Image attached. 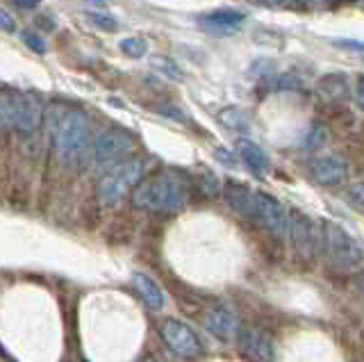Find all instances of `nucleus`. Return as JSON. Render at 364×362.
I'll use <instances>...</instances> for the list:
<instances>
[{
	"instance_id": "22",
	"label": "nucleus",
	"mask_w": 364,
	"mask_h": 362,
	"mask_svg": "<svg viewBox=\"0 0 364 362\" xmlns=\"http://www.w3.org/2000/svg\"><path fill=\"white\" fill-rule=\"evenodd\" d=\"M301 87L303 80L296 73H280L278 78L271 80V89H276V92H287V89H301Z\"/></svg>"
},
{
	"instance_id": "11",
	"label": "nucleus",
	"mask_w": 364,
	"mask_h": 362,
	"mask_svg": "<svg viewBox=\"0 0 364 362\" xmlns=\"http://www.w3.org/2000/svg\"><path fill=\"white\" fill-rule=\"evenodd\" d=\"M287 237H291L296 248L305 255H314L321 246V230L312 223L310 217H305L301 212H289Z\"/></svg>"
},
{
	"instance_id": "12",
	"label": "nucleus",
	"mask_w": 364,
	"mask_h": 362,
	"mask_svg": "<svg viewBox=\"0 0 364 362\" xmlns=\"http://www.w3.org/2000/svg\"><path fill=\"white\" fill-rule=\"evenodd\" d=\"M310 174L314 178V183L323 187H335L348 178V162L339 155H321L312 160Z\"/></svg>"
},
{
	"instance_id": "28",
	"label": "nucleus",
	"mask_w": 364,
	"mask_h": 362,
	"mask_svg": "<svg viewBox=\"0 0 364 362\" xmlns=\"http://www.w3.org/2000/svg\"><path fill=\"white\" fill-rule=\"evenodd\" d=\"M159 112H162L164 117L178 119V121H182V119H185V117H182V115H178V110H176L173 105H162V107H159Z\"/></svg>"
},
{
	"instance_id": "30",
	"label": "nucleus",
	"mask_w": 364,
	"mask_h": 362,
	"mask_svg": "<svg viewBox=\"0 0 364 362\" xmlns=\"http://www.w3.org/2000/svg\"><path fill=\"white\" fill-rule=\"evenodd\" d=\"M337 46H344V48H355L358 53H362V43L360 41H335Z\"/></svg>"
},
{
	"instance_id": "29",
	"label": "nucleus",
	"mask_w": 364,
	"mask_h": 362,
	"mask_svg": "<svg viewBox=\"0 0 364 362\" xmlns=\"http://www.w3.org/2000/svg\"><path fill=\"white\" fill-rule=\"evenodd\" d=\"M11 3L21 9H37L39 7V0H11Z\"/></svg>"
},
{
	"instance_id": "32",
	"label": "nucleus",
	"mask_w": 364,
	"mask_h": 362,
	"mask_svg": "<svg viewBox=\"0 0 364 362\" xmlns=\"http://www.w3.org/2000/svg\"><path fill=\"white\" fill-rule=\"evenodd\" d=\"M94 3H102V0H94Z\"/></svg>"
},
{
	"instance_id": "27",
	"label": "nucleus",
	"mask_w": 364,
	"mask_h": 362,
	"mask_svg": "<svg viewBox=\"0 0 364 362\" xmlns=\"http://www.w3.org/2000/svg\"><path fill=\"white\" fill-rule=\"evenodd\" d=\"M348 201L353 203V208H355V210H362L364 198H362V185H360V183H358V185H353V189L348 191Z\"/></svg>"
},
{
	"instance_id": "10",
	"label": "nucleus",
	"mask_w": 364,
	"mask_h": 362,
	"mask_svg": "<svg viewBox=\"0 0 364 362\" xmlns=\"http://www.w3.org/2000/svg\"><path fill=\"white\" fill-rule=\"evenodd\" d=\"M203 324L212 335L223 339V342H232V339L237 337V333L242 331V321H239L237 312L223 303L210 305V308L205 310Z\"/></svg>"
},
{
	"instance_id": "6",
	"label": "nucleus",
	"mask_w": 364,
	"mask_h": 362,
	"mask_svg": "<svg viewBox=\"0 0 364 362\" xmlns=\"http://www.w3.org/2000/svg\"><path fill=\"white\" fill-rule=\"evenodd\" d=\"M159 335H162L164 344L171 348V353H176L182 360L200 358L205 351V344L196 335V331H191V326H187L180 319H173V316H166V319L159 324Z\"/></svg>"
},
{
	"instance_id": "5",
	"label": "nucleus",
	"mask_w": 364,
	"mask_h": 362,
	"mask_svg": "<svg viewBox=\"0 0 364 362\" xmlns=\"http://www.w3.org/2000/svg\"><path fill=\"white\" fill-rule=\"evenodd\" d=\"M132 151V137L128 132H123L119 128L105 130L98 134V139L91 146V166L96 171H109L112 166L121 164L123 160H128Z\"/></svg>"
},
{
	"instance_id": "2",
	"label": "nucleus",
	"mask_w": 364,
	"mask_h": 362,
	"mask_svg": "<svg viewBox=\"0 0 364 362\" xmlns=\"http://www.w3.org/2000/svg\"><path fill=\"white\" fill-rule=\"evenodd\" d=\"M130 203L134 208L157 214H173L187 206V189L173 174H155L134 185Z\"/></svg>"
},
{
	"instance_id": "18",
	"label": "nucleus",
	"mask_w": 364,
	"mask_h": 362,
	"mask_svg": "<svg viewBox=\"0 0 364 362\" xmlns=\"http://www.w3.org/2000/svg\"><path fill=\"white\" fill-rule=\"evenodd\" d=\"M148 64L153 66V71H157L159 75H164L173 82H182V78H185L180 66L171 58H166V55H151V58H148Z\"/></svg>"
},
{
	"instance_id": "25",
	"label": "nucleus",
	"mask_w": 364,
	"mask_h": 362,
	"mask_svg": "<svg viewBox=\"0 0 364 362\" xmlns=\"http://www.w3.org/2000/svg\"><path fill=\"white\" fill-rule=\"evenodd\" d=\"M21 37H23V41H26V46L30 50L39 53V55L46 53V41H43V37L37 35V32H21Z\"/></svg>"
},
{
	"instance_id": "3",
	"label": "nucleus",
	"mask_w": 364,
	"mask_h": 362,
	"mask_svg": "<svg viewBox=\"0 0 364 362\" xmlns=\"http://www.w3.org/2000/svg\"><path fill=\"white\" fill-rule=\"evenodd\" d=\"M321 246L328 260L341 271H355L362 267V246L348 230L335 221H323Z\"/></svg>"
},
{
	"instance_id": "13",
	"label": "nucleus",
	"mask_w": 364,
	"mask_h": 362,
	"mask_svg": "<svg viewBox=\"0 0 364 362\" xmlns=\"http://www.w3.org/2000/svg\"><path fill=\"white\" fill-rule=\"evenodd\" d=\"M246 21V14L239 12V9H214V12L210 14H203L198 23L210 30L212 35H232V32H237L239 28H242V23Z\"/></svg>"
},
{
	"instance_id": "26",
	"label": "nucleus",
	"mask_w": 364,
	"mask_h": 362,
	"mask_svg": "<svg viewBox=\"0 0 364 362\" xmlns=\"http://www.w3.org/2000/svg\"><path fill=\"white\" fill-rule=\"evenodd\" d=\"M0 30L7 32V35H14L16 32V21L9 12H5V9H0Z\"/></svg>"
},
{
	"instance_id": "17",
	"label": "nucleus",
	"mask_w": 364,
	"mask_h": 362,
	"mask_svg": "<svg viewBox=\"0 0 364 362\" xmlns=\"http://www.w3.org/2000/svg\"><path fill=\"white\" fill-rule=\"evenodd\" d=\"M239 155H242V160H244V164L250 169L253 174H264L267 171V166H269V157H267V153L259 149L257 144H253V142H239Z\"/></svg>"
},
{
	"instance_id": "20",
	"label": "nucleus",
	"mask_w": 364,
	"mask_h": 362,
	"mask_svg": "<svg viewBox=\"0 0 364 362\" xmlns=\"http://www.w3.org/2000/svg\"><path fill=\"white\" fill-rule=\"evenodd\" d=\"M0 128H14V92H9V89L0 92Z\"/></svg>"
},
{
	"instance_id": "9",
	"label": "nucleus",
	"mask_w": 364,
	"mask_h": 362,
	"mask_svg": "<svg viewBox=\"0 0 364 362\" xmlns=\"http://www.w3.org/2000/svg\"><path fill=\"white\" fill-rule=\"evenodd\" d=\"M43 119L41 98L34 92H14V130L32 134Z\"/></svg>"
},
{
	"instance_id": "7",
	"label": "nucleus",
	"mask_w": 364,
	"mask_h": 362,
	"mask_svg": "<svg viewBox=\"0 0 364 362\" xmlns=\"http://www.w3.org/2000/svg\"><path fill=\"white\" fill-rule=\"evenodd\" d=\"M250 219L257 221L262 228H267L273 237H278V240H284V237H287L289 212L282 208V203L278 198L264 194V191H253Z\"/></svg>"
},
{
	"instance_id": "14",
	"label": "nucleus",
	"mask_w": 364,
	"mask_h": 362,
	"mask_svg": "<svg viewBox=\"0 0 364 362\" xmlns=\"http://www.w3.org/2000/svg\"><path fill=\"white\" fill-rule=\"evenodd\" d=\"M132 289L139 294V299L144 301V305L148 310H162L166 303V294L159 287V282L144 274V271H134L132 274Z\"/></svg>"
},
{
	"instance_id": "8",
	"label": "nucleus",
	"mask_w": 364,
	"mask_h": 362,
	"mask_svg": "<svg viewBox=\"0 0 364 362\" xmlns=\"http://www.w3.org/2000/svg\"><path fill=\"white\" fill-rule=\"evenodd\" d=\"M237 346L248 362H273L276 360V344L259 328L246 326L237 333Z\"/></svg>"
},
{
	"instance_id": "24",
	"label": "nucleus",
	"mask_w": 364,
	"mask_h": 362,
	"mask_svg": "<svg viewBox=\"0 0 364 362\" xmlns=\"http://www.w3.org/2000/svg\"><path fill=\"white\" fill-rule=\"evenodd\" d=\"M89 18H91V23L102 28V30H117L119 23H117V18H114L112 14H102V12H89Z\"/></svg>"
},
{
	"instance_id": "31",
	"label": "nucleus",
	"mask_w": 364,
	"mask_h": 362,
	"mask_svg": "<svg viewBox=\"0 0 364 362\" xmlns=\"http://www.w3.org/2000/svg\"><path fill=\"white\" fill-rule=\"evenodd\" d=\"M355 96H358V103L362 105V75L358 78V87H355Z\"/></svg>"
},
{
	"instance_id": "4",
	"label": "nucleus",
	"mask_w": 364,
	"mask_h": 362,
	"mask_svg": "<svg viewBox=\"0 0 364 362\" xmlns=\"http://www.w3.org/2000/svg\"><path fill=\"white\" fill-rule=\"evenodd\" d=\"M144 157H128L121 164L112 166L98 183V196L105 206H114L119 203L128 191L134 189V185L139 183L144 176Z\"/></svg>"
},
{
	"instance_id": "33",
	"label": "nucleus",
	"mask_w": 364,
	"mask_h": 362,
	"mask_svg": "<svg viewBox=\"0 0 364 362\" xmlns=\"http://www.w3.org/2000/svg\"><path fill=\"white\" fill-rule=\"evenodd\" d=\"M144 362H153V360H144Z\"/></svg>"
},
{
	"instance_id": "21",
	"label": "nucleus",
	"mask_w": 364,
	"mask_h": 362,
	"mask_svg": "<svg viewBox=\"0 0 364 362\" xmlns=\"http://www.w3.org/2000/svg\"><path fill=\"white\" fill-rule=\"evenodd\" d=\"M119 48H121V53L128 55V58L139 60L148 53V43H146L144 37H125V39H121Z\"/></svg>"
},
{
	"instance_id": "19",
	"label": "nucleus",
	"mask_w": 364,
	"mask_h": 362,
	"mask_svg": "<svg viewBox=\"0 0 364 362\" xmlns=\"http://www.w3.org/2000/svg\"><path fill=\"white\" fill-rule=\"evenodd\" d=\"M219 121L228 130H235V132H246L248 130V119L246 115L239 107H225L219 112Z\"/></svg>"
},
{
	"instance_id": "1",
	"label": "nucleus",
	"mask_w": 364,
	"mask_h": 362,
	"mask_svg": "<svg viewBox=\"0 0 364 362\" xmlns=\"http://www.w3.org/2000/svg\"><path fill=\"white\" fill-rule=\"evenodd\" d=\"M53 149L66 166H80L91 151V126L85 112L53 103L46 112Z\"/></svg>"
},
{
	"instance_id": "15",
	"label": "nucleus",
	"mask_w": 364,
	"mask_h": 362,
	"mask_svg": "<svg viewBox=\"0 0 364 362\" xmlns=\"http://www.w3.org/2000/svg\"><path fill=\"white\" fill-rule=\"evenodd\" d=\"M223 196L230 203V208L237 210L239 214L250 219V208H253V189H248L244 183H235V180H228L223 187Z\"/></svg>"
},
{
	"instance_id": "16",
	"label": "nucleus",
	"mask_w": 364,
	"mask_h": 362,
	"mask_svg": "<svg viewBox=\"0 0 364 362\" xmlns=\"http://www.w3.org/2000/svg\"><path fill=\"white\" fill-rule=\"evenodd\" d=\"M316 92L321 94V98L330 100V103H335V100H344L350 94V82H348L346 75L330 73V75H323L321 80H318Z\"/></svg>"
},
{
	"instance_id": "23",
	"label": "nucleus",
	"mask_w": 364,
	"mask_h": 362,
	"mask_svg": "<svg viewBox=\"0 0 364 362\" xmlns=\"http://www.w3.org/2000/svg\"><path fill=\"white\" fill-rule=\"evenodd\" d=\"M328 139V130L321 126V123H314V126L310 128V132H307V139H305V146L307 149H318V146H323Z\"/></svg>"
}]
</instances>
